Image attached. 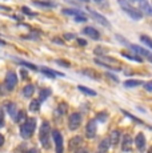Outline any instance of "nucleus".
I'll return each mask as SVG.
<instances>
[{
	"label": "nucleus",
	"mask_w": 152,
	"mask_h": 153,
	"mask_svg": "<svg viewBox=\"0 0 152 153\" xmlns=\"http://www.w3.org/2000/svg\"><path fill=\"white\" fill-rule=\"evenodd\" d=\"M17 76L15 72H8L7 75H5V85H7L8 88H10V91H13V88L16 87L17 84Z\"/></svg>",
	"instance_id": "nucleus-8"
},
{
	"label": "nucleus",
	"mask_w": 152,
	"mask_h": 153,
	"mask_svg": "<svg viewBox=\"0 0 152 153\" xmlns=\"http://www.w3.org/2000/svg\"><path fill=\"white\" fill-rule=\"evenodd\" d=\"M35 5H40V7H52V3L48 1H37V0H34Z\"/></svg>",
	"instance_id": "nucleus-30"
},
{
	"label": "nucleus",
	"mask_w": 152,
	"mask_h": 153,
	"mask_svg": "<svg viewBox=\"0 0 152 153\" xmlns=\"http://www.w3.org/2000/svg\"><path fill=\"white\" fill-rule=\"evenodd\" d=\"M123 56L124 57H128V59H131V60H135V61H137V63H142V59L140 57H136V56H131V55H127V53H123Z\"/></svg>",
	"instance_id": "nucleus-32"
},
{
	"label": "nucleus",
	"mask_w": 152,
	"mask_h": 153,
	"mask_svg": "<svg viewBox=\"0 0 152 153\" xmlns=\"http://www.w3.org/2000/svg\"><path fill=\"white\" fill-rule=\"evenodd\" d=\"M0 10L1 11H11V8H7L5 5H0Z\"/></svg>",
	"instance_id": "nucleus-41"
},
{
	"label": "nucleus",
	"mask_w": 152,
	"mask_h": 153,
	"mask_svg": "<svg viewBox=\"0 0 152 153\" xmlns=\"http://www.w3.org/2000/svg\"><path fill=\"white\" fill-rule=\"evenodd\" d=\"M135 145L139 152H144L145 149V136L144 133H137L135 137Z\"/></svg>",
	"instance_id": "nucleus-10"
},
{
	"label": "nucleus",
	"mask_w": 152,
	"mask_h": 153,
	"mask_svg": "<svg viewBox=\"0 0 152 153\" xmlns=\"http://www.w3.org/2000/svg\"><path fill=\"white\" fill-rule=\"evenodd\" d=\"M11 91H10V88L5 85V83H3V84H0V96H5V95H8Z\"/></svg>",
	"instance_id": "nucleus-28"
},
{
	"label": "nucleus",
	"mask_w": 152,
	"mask_h": 153,
	"mask_svg": "<svg viewBox=\"0 0 152 153\" xmlns=\"http://www.w3.org/2000/svg\"><path fill=\"white\" fill-rule=\"evenodd\" d=\"M98 120H100V123L106 121V120H107V113H106V112H101V113H99L98 114Z\"/></svg>",
	"instance_id": "nucleus-33"
},
{
	"label": "nucleus",
	"mask_w": 152,
	"mask_h": 153,
	"mask_svg": "<svg viewBox=\"0 0 152 153\" xmlns=\"http://www.w3.org/2000/svg\"><path fill=\"white\" fill-rule=\"evenodd\" d=\"M95 53L96 55H100V57H101L103 55L107 53V49L103 48V47H96V48H95Z\"/></svg>",
	"instance_id": "nucleus-31"
},
{
	"label": "nucleus",
	"mask_w": 152,
	"mask_h": 153,
	"mask_svg": "<svg viewBox=\"0 0 152 153\" xmlns=\"http://www.w3.org/2000/svg\"><path fill=\"white\" fill-rule=\"evenodd\" d=\"M22 11H23V12H24V13L30 15V16H36V13H35V12H32V11H30L27 7H23V8H22Z\"/></svg>",
	"instance_id": "nucleus-34"
},
{
	"label": "nucleus",
	"mask_w": 152,
	"mask_h": 153,
	"mask_svg": "<svg viewBox=\"0 0 152 153\" xmlns=\"http://www.w3.org/2000/svg\"><path fill=\"white\" fill-rule=\"evenodd\" d=\"M49 137H51V126L48 121H43L39 132V140L45 149L49 148Z\"/></svg>",
	"instance_id": "nucleus-2"
},
{
	"label": "nucleus",
	"mask_w": 152,
	"mask_h": 153,
	"mask_svg": "<svg viewBox=\"0 0 152 153\" xmlns=\"http://www.w3.org/2000/svg\"><path fill=\"white\" fill-rule=\"evenodd\" d=\"M51 96V89L49 88H44V89L40 91V95H39V101H44L47 97Z\"/></svg>",
	"instance_id": "nucleus-22"
},
{
	"label": "nucleus",
	"mask_w": 152,
	"mask_h": 153,
	"mask_svg": "<svg viewBox=\"0 0 152 153\" xmlns=\"http://www.w3.org/2000/svg\"><path fill=\"white\" fill-rule=\"evenodd\" d=\"M148 153H152V146H151L150 149H148Z\"/></svg>",
	"instance_id": "nucleus-48"
},
{
	"label": "nucleus",
	"mask_w": 152,
	"mask_h": 153,
	"mask_svg": "<svg viewBox=\"0 0 152 153\" xmlns=\"http://www.w3.org/2000/svg\"><path fill=\"white\" fill-rule=\"evenodd\" d=\"M75 20L76 22H87V17L84 16V15H81V16H76Z\"/></svg>",
	"instance_id": "nucleus-37"
},
{
	"label": "nucleus",
	"mask_w": 152,
	"mask_h": 153,
	"mask_svg": "<svg viewBox=\"0 0 152 153\" xmlns=\"http://www.w3.org/2000/svg\"><path fill=\"white\" fill-rule=\"evenodd\" d=\"M119 4H120L121 10L124 11L130 17H132L133 20H140L143 17V13L140 12V10H136L135 7H132L127 0H119Z\"/></svg>",
	"instance_id": "nucleus-3"
},
{
	"label": "nucleus",
	"mask_w": 152,
	"mask_h": 153,
	"mask_svg": "<svg viewBox=\"0 0 152 153\" xmlns=\"http://www.w3.org/2000/svg\"><path fill=\"white\" fill-rule=\"evenodd\" d=\"M61 12L64 15H69V16H81L83 15L80 10H63Z\"/></svg>",
	"instance_id": "nucleus-24"
},
{
	"label": "nucleus",
	"mask_w": 152,
	"mask_h": 153,
	"mask_svg": "<svg viewBox=\"0 0 152 153\" xmlns=\"http://www.w3.org/2000/svg\"><path fill=\"white\" fill-rule=\"evenodd\" d=\"M96 133H98V124H96V120H89L88 124L86 126L87 139H95Z\"/></svg>",
	"instance_id": "nucleus-6"
},
{
	"label": "nucleus",
	"mask_w": 152,
	"mask_h": 153,
	"mask_svg": "<svg viewBox=\"0 0 152 153\" xmlns=\"http://www.w3.org/2000/svg\"><path fill=\"white\" fill-rule=\"evenodd\" d=\"M67 111H68V107H67V104L61 102L59 107H57V109L55 111V114H56V116H64V114L67 113Z\"/></svg>",
	"instance_id": "nucleus-20"
},
{
	"label": "nucleus",
	"mask_w": 152,
	"mask_h": 153,
	"mask_svg": "<svg viewBox=\"0 0 152 153\" xmlns=\"http://www.w3.org/2000/svg\"><path fill=\"white\" fill-rule=\"evenodd\" d=\"M110 140L108 139H104V140H101V143L99 144V146H98V151H96V153H107V151L110 149Z\"/></svg>",
	"instance_id": "nucleus-14"
},
{
	"label": "nucleus",
	"mask_w": 152,
	"mask_h": 153,
	"mask_svg": "<svg viewBox=\"0 0 152 153\" xmlns=\"http://www.w3.org/2000/svg\"><path fill=\"white\" fill-rule=\"evenodd\" d=\"M25 120H27L25 112H24V111H17V114H16V117H15V121L19 123V124H23Z\"/></svg>",
	"instance_id": "nucleus-21"
},
{
	"label": "nucleus",
	"mask_w": 152,
	"mask_h": 153,
	"mask_svg": "<svg viewBox=\"0 0 152 153\" xmlns=\"http://www.w3.org/2000/svg\"><path fill=\"white\" fill-rule=\"evenodd\" d=\"M144 89H145V91H148V92H152V81L144 83Z\"/></svg>",
	"instance_id": "nucleus-36"
},
{
	"label": "nucleus",
	"mask_w": 152,
	"mask_h": 153,
	"mask_svg": "<svg viewBox=\"0 0 152 153\" xmlns=\"http://www.w3.org/2000/svg\"><path fill=\"white\" fill-rule=\"evenodd\" d=\"M132 149V139L130 134H124L123 136V143H121V151L123 152H130Z\"/></svg>",
	"instance_id": "nucleus-12"
},
{
	"label": "nucleus",
	"mask_w": 152,
	"mask_h": 153,
	"mask_svg": "<svg viewBox=\"0 0 152 153\" xmlns=\"http://www.w3.org/2000/svg\"><path fill=\"white\" fill-rule=\"evenodd\" d=\"M34 92H35V87L32 84H28L23 88V95H24V97H31V96L34 95Z\"/></svg>",
	"instance_id": "nucleus-18"
},
{
	"label": "nucleus",
	"mask_w": 152,
	"mask_h": 153,
	"mask_svg": "<svg viewBox=\"0 0 152 153\" xmlns=\"http://www.w3.org/2000/svg\"><path fill=\"white\" fill-rule=\"evenodd\" d=\"M40 71H42L43 73H44L45 76H48V77H55V76H63V73H57V72H54L52 69H49V68H45V67H42L40 68Z\"/></svg>",
	"instance_id": "nucleus-19"
},
{
	"label": "nucleus",
	"mask_w": 152,
	"mask_h": 153,
	"mask_svg": "<svg viewBox=\"0 0 152 153\" xmlns=\"http://www.w3.org/2000/svg\"><path fill=\"white\" fill-rule=\"evenodd\" d=\"M143 84V81H140V80H127V81H124V85L127 88H135V87H139V85H142Z\"/></svg>",
	"instance_id": "nucleus-23"
},
{
	"label": "nucleus",
	"mask_w": 152,
	"mask_h": 153,
	"mask_svg": "<svg viewBox=\"0 0 152 153\" xmlns=\"http://www.w3.org/2000/svg\"><path fill=\"white\" fill-rule=\"evenodd\" d=\"M52 134V139L55 141V146H56V153H63L64 152V148H63V136L57 129L51 132Z\"/></svg>",
	"instance_id": "nucleus-5"
},
{
	"label": "nucleus",
	"mask_w": 152,
	"mask_h": 153,
	"mask_svg": "<svg viewBox=\"0 0 152 153\" xmlns=\"http://www.w3.org/2000/svg\"><path fill=\"white\" fill-rule=\"evenodd\" d=\"M76 153H88V152H87V151H86V149H81V151H77V152H76Z\"/></svg>",
	"instance_id": "nucleus-46"
},
{
	"label": "nucleus",
	"mask_w": 152,
	"mask_h": 153,
	"mask_svg": "<svg viewBox=\"0 0 152 153\" xmlns=\"http://www.w3.org/2000/svg\"><path fill=\"white\" fill-rule=\"evenodd\" d=\"M83 1H88V0H83Z\"/></svg>",
	"instance_id": "nucleus-49"
},
{
	"label": "nucleus",
	"mask_w": 152,
	"mask_h": 153,
	"mask_svg": "<svg viewBox=\"0 0 152 153\" xmlns=\"http://www.w3.org/2000/svg\"><path fill=\"white\" fill-rule=\"evenodd\" d=\"M140 12L142 13L145 12V13H148L152 16V7L145 1V0H140Z\"/></svg>",
	"instance_id": "nucleus-15"
},
{
	"label": "nucleus",
	"mask_w": 152,
	"mask_h": 153,
	"mask_svg": "<svg viewBox=\"0 0 152 153\" xmlns=\"http://www.w3.org/2000/svg\"><path fill=\"white\" fill-rule=\"evenodd\" d=\"M22 77H23V79H25V77H27V72H25L24 69H22Z\"/></svg>",
	"instance_id": "nucleus-44"
},
{
	"label": "nucleus",
	"mask_w": 152,
	"mask_h": 153,
	"mask_svg": "<svg viewBox=\"0 0 152 153\" xmlns=\"http://www.w3.org/2000/svg\"><path fill=\"white\" fill-rule=\"evenodd\" d=\"M35 128H36V119H27L22 125H20V136L23 139H30L34 134Z\"/></svg>",
	"instance_id": "nucleus-1"
},
{
	"label": "nucleus",
	"mask_w": 152,
	"mask_h": 153,
	"mask_svg": "<svg viewBox=\"0 0 152 153\" xmlns=\"http://www.w3.org/2000/svg\"><path fill=\"white\" fill-rule=\"evenodd\" d=\"M79 91H81L83 93H86V95H89V96H96V92L91 88H87V87H83V85H79Z\"/></svg>",
	"instance_id": "nucleus-26"
},
{
	"label": "nucleus",
	"mask_w": 152,
	"mask_h": 153,
	"mask_svg": "<svg viewBox=\"0 0 152 153\" xmlns=\"http://www.w3.org/2000/svg\"><path fill=\"white\" fill-rule=\"evenodd\" d=\"M4 125V111L3 108H0V126Z\"/></svg>",
	"instance_id": "nucleus-35"
},
{
	"label": "nucleus",
	"mask_w": 152,
	"mask_h": 153,
	"mask_svg": "<svg viewBox=\"0 0 152 153\" xmlns=\"http://www.w3.org/2000/svg\"><path fill=\"white\" fill-rule=\"evenodd\" d=\"M93 1H96V3H104V0H93Z\"/></svg>",
	"instance_id": "nucleus-47"
},
{
	"label": "nucleus",
	"mask_w": 152,
	"mask_h": 153,
	"mask_svg": "<svg viewBox=\"0 0 152 153\" xmlns=\"http://www.w3.org/2000/svg\"><path fill=\"white\" fill-rule=\"evenodd\" d=\"M27 153H39V151H37V149H36V148H32V149H31V151H28Z\"/></svg>",
	"instance_id": "nucleus-42"
},
{
	"label": "nucleus",
	"mask_w": 152,
	"mask_h": 153,
	"mask_svg": "<svg viewBox=\"0 0 152 153\" xmlns=\"http://www.w3.org/2000/svg\"><path fill=\"white\" fill-rule=\"evenodd\" d=\"M4 144V137H3V134H0V146Z\"/></svg>",
	"instance_id": "nucleus-45"
},
{
	"label": "nucleus",
	"mask_w": 152,
	"mask_h": 153,
	"mask_svg": "<svg viewBox=\"0 0 152 153\" xmlns=\"http://www.w3.org/2000/svg\"><path fill=\"white\" fill-rule=\"evenodd\" d=\"M107 76H108V77H110V79H113V80H115L116 83H118V81H119L118 79H116V77H115V76H113V75H111V73H107Z\"/></svg>",
	"instance_id": "nucleus-40"
},
{
	"label": "nucleus",
	"mask_w": 152,
	"mask_h": 153,
	"mask_svg": "<svg viewBox=\"0 0 152 153\" xmlns=\"http://www.w3.org/2000/svg\"><path fill=\"white\" fill-rule=\"evenodd\" d=\"M40 109V101L39 100H32L30 102V111L31 112H37Z\"/></svg>",
	"instance_id": "nucleus-27"
},
{
	"label": "nucleus",
	"mask_w": 152,
	"mask_h": 153,
	"mask_svg": "<svg viewBox=\"0 0 152 153\" xmlns=\"http://www.w3.org/2000/svg\"><path fill=\"white\" fill-rule=\"evenodd\" d=\"M108 140H110V144L111 145H118L119 141H120V132L119 131H112L110 133V137H108Z\"/></svg>",
	"instance_id": "nucleus-13"
},
{
	"label": "nucleus",
	"mask_w": 152,
	"mask_h": 153,
	"mask_svg": "<svg viewBox=\"0 0 152 153\" xmlns=\"http://www.w3.org/2000/svg\"><path fill=\"white\" fill-rule=\"evenodd\" d=\"M7 111H8V113L11 114V117H12V119L15 120V117H16V114H17V109H16V105L13 104V102L8 101V102H7Z\"/></svg>",
	"instance_id": "nucleus-17"
},
{
	"label": "nucleus",
	"mask_w": 152,
	"mask_h": 153,
	"mask_svg": "<svg viewBox=\"0 0 152 153\" xmlns=\"http://www.w3.org/2000/svg\"><path fill=\"white\" fill-rule=\"evenodd\" d=\"M13 60H15V61H16V63L22 64V65L27 67V68H30V69H34V71H36V69H37V67H36V65H34V64L28 63V61H24V60H20V59H13Z\"/></svg>",
	"instance_id": "nucleus-25"
},
{
	"label": "nucleus",
	"mask_w": 152,
	"mask_h": 153,
	"mask_svg": "<svg viewBox=\"0 0 152 153\" xmlns=\"http://www.w3.org/2000/svg\"><path fill=\"white\" fill-rule=\"evenodd\" d=\"M131 49H132L135 53L143 56V57H145V59H148V60L152 63V53L150 51H147L145 48H143V47H140V45H136V44H132V45H131Z\"/></svg>",
	"instance_id": "nucleus-7"
},
{
	"label": "nucleus",
	"mask_w": 152,
	"mask_h": 153,
	"mask_svg": "<svg viewBox=\"0 0 152 153\" xmlns=\"http://www.w3.org/2000/svg\"><path fill=\"white\" fill-rule=\"evenodd\" d=\"M88 12H89V15H91L93 19H95L98 23H100L101 25H104V27H111V23L108 22L106 17L103 16V15H100L99 12H96V11H92V10H88Z\"/></svg>",
	"instance_id": "nucleus-9"
},
{
	"label": "nucleus",
	"mask_w": 152,
	"mask_h": 153,
	"mask_svg": "<svg viewBox=\"0 0 152 153\" xmlns=\"http://www.w3.org/2000/svg\"><path fill=\"white\" fill-rule=\"evenodd\" d=\"M64 37H66L67 40H69V39H72V37H75V36H74V35H71V33H66V35H64Z\"/></svg>",
	"instance_id": "nucleus-39"
},
{
	"label": "nucleus",
	"mask_w": 152,
	"mask_h": 153,
	"mask_svg": "<svg viewBox=\"0 0 152 153\" xmlns=\"http://www.w3.org/2000/svg\"><path fill=\"white\" fill-rule=\"evenodd\" d=\"M81 143H83V139H81L80 136H75L74 139H71V141H69V149L74 151L79 145H81Z\"/></svg>",
	"instance_id": "nucleus-16"
},
{
	"label": "nucleus",
	"mask_w": 152,
	"mask_h": 153,
	"mask_svg": "<svg viewBox=\"0 0 152 153\" xmlns=\"http://www.w3.org/2000/svg\"><path fill=\"white\" fill-rule=\"evenodd\" d=\"M81 119H83V117H81V114L79 113V112L71 113L68 117V128L71 129V131H76L81 124Z\"/></svg>",
	"instance_id": "nucleus-4"
},
{
	"label": "nucleus",
	"mask_w": 152,
	"mask_h": 153,
	"mask_svg": "<svg viewBox=\"0 0 152 153\" xmlns=\"http://www.w3.org/2000/svg\"><path fill=\"white\" fill-rule=\"evenodd\" d=\"M77 43L80 44V45H86V44H87L86 42H84V40H81V39H77Z\"/></svg>",
	"instance_id": "nucleus-43"
},
{
	"label": "nucleus",
	"mask_w": 152,
	"mask_h": 153,
	"mask_svg": "<svg viewBox=\"0 0 152 153\" xmlns=\"http://www.w3.org/2000/svg\"><path fill=\"white\" fill-rule=\"evenodd\" d=\"M140 40H142L145 45H148V47H151V48H152V40L147 36V35H142V36H140Z\"/></svg>",
	"instance_id": "nucleus-29"
},
{
	"label": "nucleus",
	"mask_w": 152,
	"mask_h": 153,
	"mask_svg": "<svg viewBox=\"0 0 152 153\" xmlns=\"http://www.w3.org/2000/svg\"><path fill=\"white\" fill-rule=\"evenodd\" d=\"M56 63L60 64V65H64V67H69V63H64V61H61V60H56Z\"/></svg>",
	"instance_id": "nucleus-38"
},
{
	"label": "nucleus",
	"mask_w": 152,
	"mask_h": 153,
	"mask_svg": "<svg viewBox=\"0 0 152 153\" xmlns=\"http://www.w3.org/2000/svg\"><path fill=\"white\" fill-rule=\"evenodd\" d=\"M83 33L87 35V36H88L89 39H92V40H99L100 39V33H99V31L96 28H93V27H86L83 29Z\"/></svg>",
	"instance_id": "nucleus-11"
}]
</instances>
